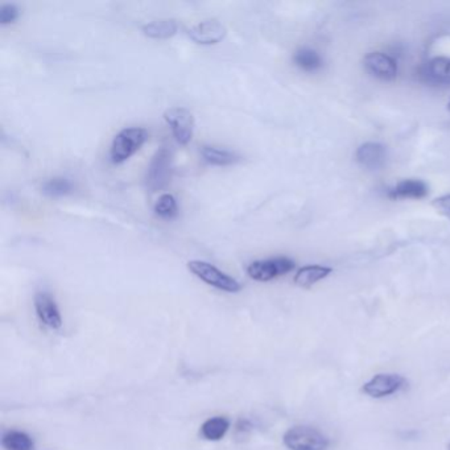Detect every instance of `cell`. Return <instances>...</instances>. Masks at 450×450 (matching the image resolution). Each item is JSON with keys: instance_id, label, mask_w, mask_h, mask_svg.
Segmentation results:
<instances>
[{"instance_id": "1", "label": "cell", "mask_w": 450, "mask_h": 450, "mask_svg": "<svg viewBox=\"0 0 450 450\" xmlns=\"http://www.w3.org/2000/svg\"><path fill=\"white\" fill-rule=\"evenodd\" d=\"M148 139V132L140 127H130L120 131L110 148V159L114 164H122L133 156Z\"/></svg>"}, {"instance_id": "2", "label": "cell", "mask_w": 450, "mask_h": 450, "mask_svg": "<svg viewBox=\"0 0 450 450\" xmlns=\"http://www.w3.org/2000/svg\"><path fill=\"white\" fill-rule=\"evenodd\" d=\"M172 171H174L172 151L167 147H162L155 153L147 169L145 188L151 193L165 188L172 178Z\"/></svg>"}, {"instance_id": "3", "label": "cell", "mask_w": 450, "mask_h": 450, "mask_svg": "<svg viewBox=\"0 0 450 450\" xmlns=\"http://www.w3.org/2000/svg\"><path fill=\"white\" fill-rule=\"evenodd\" d=\"M189 271L198 279H201L203 283L214 287L223 292L229 293H236L242 290V285L232 279V276L222 272L218 270L216 265L206 263L203 261H191L188 263Z\"/></svg>"}, {"instance_id": "4", "label": "cell", "mask_w": 450, "mask_h": 450, "mask_svg": "<svg viewBox=\"0 0 450 450\" xmlns=\"http://www.w3.org/2000/svg\"><path fill=\"white\" fill-rule=\"evenodd\" d=\"M284 445L290 450H326L329 438L310 426H294L284 435Z\"/></svg>"}, {"instance_id": "5", "label": "cell", "mask_w": 450, "mask_h": 450, "mask_svg": "<svg viewBox=\"0 0 450 450\" xmlns=\"http://www.w3.org/2000/svg\"><path fill=\"white\" fill-rule=\"evenodd\" d=\"M294 261L284 256L252 261L247 267V275L256 281H271L279 276L290 274L292 270H294Z\"/></svg>"}, {"instance_id": "6", "label": "cell", "mask_w": 450, "mask_h": 450, "mask_svg": "<svg viewBox=\"0 0 450 450\" xmlns=\"http://www.w3.org/2000/svg\"><path fill=\"white\" fill-rule=\"evenodd\" d=\"M164 119L171 127L178 144L187 145L191 142L194 132V118L188 109L172 107L164 113Z\"/></svg>"}, {"instance_id": "7", "label": "cell", "mask_w": 450, "mask_h": 450, "mask_svg": "<svg viewBox=\"0 0 450 450\" xmlns=\"http://www.w3.org/2000/svg\"><path fill=\"white\" fill-rule=\"evenodd\" d=\"M406 386V377L397 374H377L364 383L362 391L374 399H382L402 391Z\"/></svg>"}, {"instance_id": "8", "label": "cell", "mask_w": 450, "mask_h": 450, "mask_svg": "<svg viewBox=\"0 0 450 450\" xmlns=\"http://www.w3.org/2000/svg\"><path fill=\"white\" fill-rule=\"evenodd\" d=\"M188 35L196 44L216 45L226 37L227 30L218 20H205L189 29Z\"/></svg>"}, {"instance_id": "9", "label": "cell", "mask_w": 450, "mask_h": 450, "mask_svg": "<svg viewBox=\"0 0 450 450\" xmlns=\"http://www.w3.org/2000/svg\"><path fill=\"white\" fill-rule=\"evenodd\" d=\"M35 308L37 317L45 326L50 329H59L62 319L55 299L48 292H39L35 296Z\"/></svg>"}, {"instance_id": "10", "label": "cell", "mask_w": 450, "mask_h": 450, "mask_svg": "<svg viewBox=\"0 0 450 450\" xmlns=\"http://www.w3.org/2000/svg\"><path fill=\"white\" fill-rule=\"evenodd\" d=\"M364 68L374 77L384 81H391L397 75L396 61L390 56L379 52L370 53L364 57Z\"/></svg>"}, {"instance_id": "11", "label": "cell", "mask_w": 450, "mask_h": 450, "mask_svg": "<svg viewBox=\"0 0 450 450\" xmlns=\"http://www.w3.org/2000/svg\"><path fill=\"white\" fill-rule=\"evenodd\" d=\"M357 161L370 171L380 169L387 160L386 147L379 143H364L357 151Z\"/></svg>"}, {"instance_id": "12", "label": "cell", "mask_w": 450, "mask_h": 450, "mask_svg": "<svg viewBox=\"0 0 450 450\" xmlns=\"http://www.w3.org/2000/svg\"><path fill=\"white\" fill-rule=\"evenodd\" d=\"M390 198H424L428 194V185L421 180H404L388 190Z\"/></svg>"}, {"instance_id": "13", "label": "cell", "mask_w": 450, "mask_h": 450, "mask_svg": "<svg viewBox=\"0 0 450 450\" xmlns=\"http://www.w3.org/2000/svg\"><path fill=\"white\" fill-rule=\"evenodd\" d=\"M330 267H324V265H306L297 271L294 275V284L301 287V288H310L319 280L328 277L332 274Z\"/></svg>"}, {"instance_id": "14", "label": "cell", "mask_w": 450, "mask_h": 450, "mask_svg": "<svg viewBox=\"0 0 450 450\" xmlns=\"http://www.w3.org/2000/svg\"><path fill=\"white\" fill-rule=\"evenodd\" d=\"M203 158L207 164L210 165H217V167H227L236 164L241 161V156L229 149L218 148V147H212V145H205L201 149Z\"/></svg>"}, {"instance_id": "15", "label": "cell", "mask_w": 450, "mask_h": 450, "mask_svg": "<svg viewBox=\"0 0 450 450\" xmlns=\"http://www.w3.org/2000/svg\"><path fill=\"white\" fill-rule=\"evenodd\" d=\"M147 37L156 39V40H165L171 39L178 30V23L174 19H162L152 23L145 24L142 28Z\"/></svg>"}, {"instance_id": "16", "label": "cell", "mask_w": 450, "mask_h": 450, "mask_svg": "<svg viewBox=\"0 0 450 450\" xmlns=\"http://www.w3.org/2000/svg\"><path fill=\"white\" fill-rule=\"evenodd\" d=\"M426 75L437 84H450V58L435 57L426 65Z\"/></svg>"}, {"instance_id": "17", "label": "cell", "mask_w": 450, "mask_h": 450, "mask_svg": "<svg viewBox=\"0 0 450 450\" xmlns=\"http://www.w3.org/2000/svg\"><path fill=\"white\" fill-rule=\"evenodd\" d=\"M229 428H230L229 420L225 418L217 416V418L209 419L203 422V426H201V435L203 438H206L209 441H219L227 433Z\"/></svg>"}, {"instance_id": "18", "label": "cell", "mask_w": 450, "mask_h": 450, "mask_svg": "<svg viewBox=\"0 0 450 450\" xmlns=\"http://www.w3.org/2000/svg\"><path fill=\"white\" fill-rule=\"evenodd\" d=\"M293 62L305 72H316L322 66V58L313 49L303 48L293 56Z\"/></svg>"}, {"instance_id": "19", "label": "cell", "mask_w": 450, "mask_h": 450, "mask_svg": "<svg viewBox=\"0 0 450 450\" xmlns=\"http://www.w3.org/2000/svg\"><path fill=\"white\" fill-rule=\"evenodd\" d=\"M1 445L6 450H32L33 441L27 433L11 431L7 432L1 438Z\"/></svg>"}, {"instance_id": "20", "label": "cell", "mask_w": 450, "mask_h": 450, "mask_svg": "<svg viewBox=\"0 0 450 450\" xmlns=\"http://www.w3.org/2000/svg\"><path fill=\"white\" fill-rule=\"evenodd\" d=\"M73 191V184L64 177H55L48 180L43 185V193L48 197L57 198L68 196Z\"/></svg>"}, {"instance_id": "21", "label": "cell", "mask_w": 450, "mask_h": 450, "mask_svg": "<svg viewBox=\"0 0 450 450\" xmlns=\"http://www.w3.org/2000/svg\"><path fill=\"white\" fill-rule=\"evenodd\" d=\"M155 214L162 219H172L177 217L178 214V206L174 196L169 193H164L159 197V200L155 203Z\"/></svg>"}, {"instance_id": "22", "label": "cell", "mask_w": 450, "mask_h": 450, "mask_svg": "<svg viewBox=\"0 0 450 450\" xmlns=\"http://www.w3.org/2000/svg\"><path fill=\"white\" fill-rule=\"evenodd\" d=\"M20 16V10L16 4H1L0 6V24L1 26H8L15 23Z\"/></svg>"}, {"instance_id": "23", "label": "cell", "mask_w": 450, "mask_h": 450, "mask_svg": "<svg viewBox=\"0 0 450 450\" xmlns=\"http://www.w3.org/2000/svg\"><path fill=\"white\" fill-rule=\"evenodd\" d=\"M433 207L440 214L450 218V194L435 198L433 201Z\"/></svg>"}, {"instance_id": "24", "label": "cell", "mask_w": 450, "mask_h": 450, "mask_svg": "<svg viewBox=\"0 0 450 450\" xmlns=\"http://www.w3.org/2000/svg\"><path fill=\"white\" fill-rule=\"evenodd\" d=\"M449 450H450V445H449Z\"/></svg>"}]
</instances>
